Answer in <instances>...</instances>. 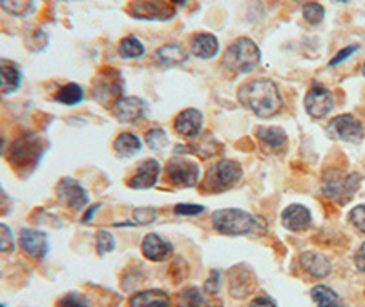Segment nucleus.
<instances>
[{"instance_id": "f257e3e1", "label": "nucleus", "mask_w": 365, "mask_h": 307, "mask_svg": "<svg viewBox=\"0 0 365 307\" xmlns=\"http://www.w3.org/2000/svg\"><path fill=\"white\" fill-rule=\"evenodd\" d=\"M237 101L241 106H245L254 116L263 117V119L274 117L283 106L278 86L269 79H256L241 84L237 90Z\"/></svg>"}, {"instance_id": "f03ea898", "label": "nucleus", "mask_w": 365, "mask_h": 307, "mask_svg": "<svg viewBox=\"0 0 365 307\" xmlns=\"http://www.w3.org/2000/svg\"><path fill=\"white\" fill-rule=\"evenodd\" d=\"M212 227L225 236H247L263 234L267 231L265 221L256 214L241 208H221L212 214Z\"/></svg>"}, {"instance_id": "7ed1b4c3", "label": "nucleus", "mask_w": 365, "mask_h": 307, "mask_svg": "<svg viewBox=\"0 0 365 307\" xmlns=\"http://www.w3.org/2000/svg\"><path fill=\"white\" fill-rule=\"evenodd\" d=\"M262 61V51L252 39L241 37L228 46L223 54V66L232 74H249Z\"/></svg>"}, {"instance_id": "20e7f679", "label": "nucleus", "mask_w": 365, "mask_h": 307, "mask_svg": "<svg viewBox=\"0 0 365 307\" xmlns=\"http://www.w3.org/2000/svg\"><path fill=\"white\" fill-rule=\"evenodd\" d=\"M243 176L240 163L232 161V159H221L220 163L212 166L207 172L205 178V191L208 192H221L227 188L234 187Z\"/></svg>"}, {"instance_id": "39448f33", "label": "nucleus", "mask_w": 365, "mask_h": 307, "mask_svg": "<svg viewBox=\"0 0 365 307\" xmlns=\"http://www.w3.org/2000/svg\"><path fill=\"white\" fill-rule=\"evenodd\" d=\"M168 181L179 188H188L197 185L201 176L200 165L188 158H174L165 168Z\"/></svg>"}, {"instance_id": "423d86ee", "label": "nucleus", "mask_w": 365, "mask_h": 307, "mask_svg": "<svg viewBox=\"0 0 365 307\" xmlns=\"http://www.w3.org/2000/svg\"><path fill=\"white\" fill-rule=\"evenodd\" d=\"M361 178L358 174H344V172H334L327 176L324 183V192L331 199H336L338 203L344 205L351 201L354 192L360 187Z\"/></svg>"}, {"instance_id": "0eeeda50", "label": "nucleus", "mask_w": 365, "mask_h": 307, "mask_svg": "<svg viewBox=\"0 0 365 307\" xmlns=\"http://www.w3.org/2000/svg\"><path fill=\"white\" fill-rule=\"evenodd\" d=\"M128 15L137 21H168L175 15V9L165 0H132Z\"/></svg>"}, {"instance_id": "6e6552de", "label": "nucleus", "mask_w": 365, "mask_h": 307, "mask_svg": "<svg viewBox=\"0 0 365 307\" xmlns=\"http://www.w3.org/2000/svg\"><path fill=\"white\" fill-rule=\"evenodd\" d=\"M19 247L31 260H44L48 256V251H50L48 234L35 227L21 228V233H19Z\"/></svg>"}, {"instance_id": "1a4fd4ad", "label": "nucleus", "mask_w": 365, "mask_h": 307, "mask_svg": "<svg viewBox=\"0 0 365 307\" xmlns=\"http://www.w3.org/2000/svg\"><path fill=\"white\" fill-rule=\"evenodd\" d=\"M327 132L332 139H340V141L358 143L364 137V125L358 121L353 114H341L336 116L327 125Z\"/></svg>"}, {"instance_id": "9d476101", "label": "nucleus", "mask_w": 365, "mask_h": 307, "mask_svg": "<svg viewBox=\"0 0 365 307\" xmlns=\"http://www.w3.org/2000/svg\"><path fill=\"white\" fill-rule=\"evenodd\" d=\"M55 192H57L58 201L64 205V207L71 208V211H81L88 205L90 198H88L86 188L81 185L79 181H75L71 178H63L57 183L55 187Z\"/></svg>"}, {"instance_id": "9b49d317", "label": "nucleus", "mask_w": 365, "mask_h": 307, "mask_svg": "<svg viewBox=\"0 0 365 307\" xmlns=\"http://www.w3.org/2000/svg\"><path fill=\"white\" fill-rule=\"evenodd\" d=\"M334 109V96L322 84H312L305 96V110L312 119H324Z\"/></svg>"}, {"instance_id": "f8f14e48", "label": "nucleus", "mask_w": 365, "mask_h": 307, "mask_svg": "<svg viewBox=\"0 0 365 307\" xmlns=\"http://www.w3.org/2000/svg\"><path fill=\"white\" fill-rule=\"evenodd\" d=\"M146 110H148V104L139 97H119L112 106L113 116L120 123H133L141 119Z\"/></svg>"}, {"instance_id": "ddd939ff", "label": "nucleus", "mask_w": 365, "mask_h": 307, "mask_svg": "<svg viewBox=\"0 0 365 307\" xmlns=\"http://www.w3.org/2000/svg\"><path fill=\"white\" fill-rule=\"evenodd\" d=\"M141 251H143V256L150 262H165L168 258L172 256L174 253V247L168 240H165L163 236L155 233H150L146 234L145 240L141 243Z\"/></svg>"}, {"instance_id": "4468645a", "label": "nucleus", "mask_w": 365, "mask_h": 307, "mask_svg": "<svg viewBox=\"0 0 365 307\" xmlns=\"http://www.w3.org/2000/svg\"><path fill=\"white\" fill-rule=\"evenodd\" d=\"M282 223L287 231L292 233H303L312 223L311 211L302 203H292L282 212Z\"/></svg>"}, {"instance_id": "2eb2a0df", "label": "nucleus", "mask_w": 365, "mask_h": 307, "mask_svg": "<svg viewBox=\"0 0 365 307\" xmlns=\"http://www.w3.org/2000/svg\"><path fill=\"white\" fill-rule=\"evenodd\" d=\"M203 129V114L195 109L182 110L174 121V130L185 139H194L201 134Z\"/></svg>"}, {"instance_id": "dca6fc26", "label": "nucleus", "mask_w": 365, "mask_h": 307, "mask_svg": "<svg viewBox=\"0 0 365 307\" xmlns=\"http://www.w3.org/2000/svg\"><path fill=\"white\" fill-rule=\"evenodd\" d=\"M159 174H161V165L155 159H145L135 171V174L128 179L130 188H152L158 183Z\"/></svg>"}, {"instance_id": "f3484780", "label": "nucleus", "mask_w": 365, "mask_h": 307, "mask_svg": "<svg viewBox=\"0 0 365 307\" xmlns=\"http://www.w3.org/2000/svg\"><path fill=\"white\" fill-rule=\"evenodd\" d=\"M42 156V150L37 149V141L35 139H19L13 145L9 159L13 165L17 166H35L37 159Z\"/></svg>"}, {"instance_id": "a211bd4d", "label": "nucleus", "mask_w": 365, "mask_h": 307, "mask_svg": "<svg viewBox=\"0 0 365 307\" xmlns=\"http://www.w3.org/2000/svg\"><path fill=\"white\" fill-rule=\"evenodd\" d=\"M299 266L307 274H311L312 278H325L331 274V260L325 254L314 253V251H305L299 256Z\"/></svg>"}, {"instance_id": "6ab92c4d", "label": "nucleus", "mask_w": 365, "mask_h": 307, "mask_svg": "<svg viewBox=\"0 0 365 307\" xmlns=\"http://www.w3.org/2000/svg\"><path fill=\"white\" fill-rule=\"evenodd\" d=\"M22 74L17 63L0 59V94L2 96H11L21 88Z\"/></svg>"}, {"instance_id": "aec40b11", "label": "nucleus", "mask_w": 365, "mask_h": 307, "mask_svg": "<svg viewBox=\"0 0 365 307\" xmlns=\"http://www.w3.org/2000/svg\"><path fill=\"white\" fill-rule=\"evenodd\" d=\"M254 283H256V280H254L252 271L243 266L236 267L230 273V295L234 298H245V296H249L252 293L254 287H256Z\"/></svg>"}, {"instance_id": "412c9836", "label": "nucleus", "mask_w": 365, "mask_h": 307, "mask_svg": "<svg viewBox=\"0 0 365 307\" xmlns=\"http://www.w3.org/2000/svg\"><path fill=\"white\" fill-rule=\"evenodd\" d=\"M187 59L188 54L185 51V48H182L181 44H175V42L161 46V48L155 51V63L166 68L181 66V64L187 63Z\"/></svg>"}, {"instance_id": "4be33fe9", "label": "nucleus", "mask_w": 365, "mask_h": 307, "mask_svg": "<svg viewBox=\"0 0 365 307\" xmlns=\"http://www.w3.org/2000/svg\"><path fill=\"white\" fill-rule=\"evenodd\" d=\"M172 300L168 293L161 289H146L135 293L130 300L128 307H170Z\"/></svg>"}, {"instance_id": "5701e85b", "label": "nucleus", "mask_w": 365, "mask_h": 307, "mask_svg": "<svg viewBox=\"0 0 365 307\" xmlns=\"http://www.w3.org/2000/svg\"><path fill=\"white\" fill-rule=\"evenodd\" d=\"M104 75H106V79H101L99 77V79L96 81V90H93V94H96L97 101L106 104L110 99H113V97H119L120 90H123V79H120L119 74H115V77L110 79V70L104 71Z\"/></svg>"}, {"instance_id": "b1692460", "label": "nucleus", "mask_w": 365, "mask_h": 307, "mask_svg": "<svg viewBox=\"0 0 365 307\" xmlns=\"http://www.w3.org/2000/svg\"><path fill=\"white\" fill-rule=\"evenodd\" d=\"M190 50L195 57L212 59L220 51V42L212 34H197L192 37Z\"/></svg>"}, {"instance_id": "393cba45", "label": "nucleus", "mask_w": 365, "mask_h": 307, "mask_svg": "<svg viewBox=\"0 0 365 307\" xmlns=\"http://www.w3.org/2000/svg\"><path fill=\"white\" fill-rule=\"evenodd\" d=\"M256 137L259 139L263 149L272 150V152H278V150H282L287 145V134L282 129H278V126H263V129H257Z\"/></svg>"}, {"instance_id": "a878e982", "label": "nucleus", "mask_w": 365, "mask_h": 307, "mask_svg": "<svg viewBox=\"0 0 365 307\" xmlns=\"http://www.w3.org/2000/svg\"><path fill=\"white\" fill-rule=\"evenodd\" d=\"M113 150L119 154L120 158H130V156L141 150V139L132 132H123L113 141Z\"/></svg>"}, {"instance_id": "bb28decb", "label": "nucleus", "mask_w": 365, "mask_h": 307, "mask_svg": "<svg viewBox=\"0 0 365 307\" xmlns=\"http://www.w3.org/2000/svg\"><path fill=\"white\" fill-rule=\"evenodd\" d=\"M311 296L316 307H345L340 296L336 295V291H332L327 286H314L311 289Z\"/></svg>"}, {"instance_id": "cd10ccee", "label": "nucleus", "mask_w": 365, "mask_h": 307, "mask_svg": "<svg viewBox=\"0 0 365 307\" xmlns=\"http://www.w3.org/2000/svg\"><path fill=\"white\" fill-rule=\"evenodd\" d=\"M0 8L11 17L24 19L35 11V0H0Z\"/></svg>"}, {"instance_id": "c85d7f7f", "label": "nucleus", "mask_w": 365, "mask_h": 307, "mask_svg": "<svg viewBox=\"0 0 365 307\" xmlns=\"http://www.w3.org/2000/svg\"><path fill=\"white\" fill-rule=\"evenodd\" d=\"M83 99H84V90L79 86V84H75V83L64 84V86L55 94V101L61 104H66V106H75V104H79Z\"/></svg>"}, {"instance_id": "c756f323", "label": "nucleus", "mask_w": 365, "mask_h": 307, "mask_svg": "<svg viewBox=\"0 0 365 307\" xmlns=\"http://www.w3.org/2000/svg\"><path fill=\"white\" fill-rule=\"evenodd\" d=\"M178 307H208V302L205 300V296L201 295V291L197 289V287L192 286L181 291Z\"/></svg>"}, {"instance_id": "7c9ffc66", "label": "nucleus", "mask_w": 365, "mask_h": 307, "mask_svg": "<svg viewBox=\"0 0 365 307\" xmlns=\"http://www.w3.org/2000/svg\"><path fill=\"white\" fill-rule=\"evenodd\" d=\"M119 55L123 59H139L145 55V46L137 37H125L119 44Z\"/></svg>"}, {"instance_id": "2f4dec72", "label": "nucleus", "mask_w": 365, "mask_h": 307, "mask_svg": "<svg viewBox=\"0 0 365 307\" xmlns=\"http://www.w3.org/2000/svg\"><path fill=\"white\" fill-rule=\"evenodd\" d=\"M17 247V240L11 227L0 221V254H11Z\"/></svg>"}, {"instance_id": "473e14b6", "label": "nucleus", "mask_w": 365, "mask_h": 307, "mask_svg": "<svg viewBox=\"0 0 365 307\" xmlns=\"http://www.w3.org/2000/svg\"><path fill=\"white\" fill-rule=\"evenodd\" d=\"M96 245H97V253L103 256V254L112 253V251L115 249V238H113V234L110 233V231L101 228L96 236Z\"/></svg>"}, {"instance_id": "72a5a7b5", "label": "nucleus", "mask_w": 365, "mask_h": 307, "mask_svg": "<svg viewBox=\"0 0 365 307\" xmlns=\"http://www.w3.org/2000/svg\"><path fill=\"white\" fill-rule=\"evenodd\" d=\"M325 17V9L324 6L316 4V2H309V4L303 6V19L309 22V24L316 26L324 21Z\"/></svg>"}, {"instance_id": "f704fd0d", "label": "nucleus", "mask_w": 365, "mask_h": 307, "mask_svg": "<svg viewBox=\"0 0 365 307\" xmlns=\"http://www.w3.org/2000/svg\"><path fill=\"white\" fill-rule=\"evenodd\" d=\"M57 307H91V303L83 293H68L58 300Z\"/></svg>"}, {"instance_id": "c9c22d12", "label": "nucleus", "mask_w": 365, "mask_h": 307, "mask_svg": "<svg viewBox=\"0 0 365 307\" xmlns=\"http://www.w3.org/2000/svg\"><path fill=\"white\" fill-rule=\"evenodd\" d=\"M146 145L152 150H163L166 145H168V137H166L165 130L154 129L146 132Z\"/></svg>"}, {"instance_id": "e433bc0d", "label": "nucleus", "mask_w": 365, "mask_h": 307, "mask_svg": "<svg viewBox=\"0 0 365 307\" xmlns=\"http://www.w3.org/2000/svg\"><path fill=\"white\" fill-rule=\"evenodd\" d=\"M133 220L135 225H150L158 220V208L154 207H139L133 211Z\"/></svg>"}, {"instance_id": "4c0bfd02", "label": "nucleus", "mask_w": 365, "mask_h": 307, "mask_svg": "<svg viewBox=\"0 0 365 307\" xmlns=\"http://www.w3.org/2000/svg\"><path fill=\"white\" fill-rule=\"evenodd\" d=\"M349 220H351V223H353L360 233L365 234V205L354 207L353 211H351V214H349Z\"/></svg>"}, {"instance_id": "58836bf2", "label": "nucleus", "mask_w": 365, "mask_h": 307, "mask_svg": "<svg viewBox=\"0 0 365 307\" xmlns=\"http://www.w3.org/2000/svg\"><path fill=\"white\" fill-rule=\"evenodd\" d=\"M174 211L178 216H200L201 212H205V207L203 205L181 203V205H175Z\"/></svg>"}, {"instance_id": "ea45409f", "label": "nucleus", "mask_w": 365, "mask_h": 307, "mask_svg": "<svg viewBox=\"0 0 365 307\" xmlns=\"http://www.w3.org/2000/svg\"><path fill=\"white\" fill-rule=\"evenodd\" d=\"M221 289V273L217 269H214L210 273V276L205 282V291H207L208 295H217Z\"/></svg>"}, {"instance_id": "a19ab883", "label": "nucleus", "mask_w": 365, "mask_h": 307, "mask_svg": "<svg viewBox=\"0 0 365 307\" xmlns=\"http://www.w3.org/2000/svg\"><path fill=\"white\" fill-rule=\"evenodd\" d=\"M358 48H360V46H358V44H354V46H347V48H344V50H341L340 54H336V57L332 59L331 63H329V66H336V64L344 63L345 59L351 57V55H353L354 51L358 50Z\"/></svg>"}, {"instance_id": "79ce46f5", "label": "nucleus", "mask_w": 365, "mask_h": 307, "mask_svg": "<svg viewBox=\"0 0 365 307\" xmlns=\"http://www.w3.org/2000/svg\"><path fill=\"white\" fill-rule=\"evenodd\" d=\"M354 266H356L358 271L365 273V241L360 245V249L354 254Z\"/></svg>"}, {"instance_id": "37998d69", "label": "nucleus", "mask_w": 365, "mask_h": 307, "mask_svg": "<svg viewBox=\"0 0 365 307\" xmlns=\"http://www.w3.org/2000/svg\"><path fill=\"white\" fill-rule=\"evenodd\" d=\"M249 307H278V306H276V302H274L272 298H269V296H257V298H254L252 302L249 303Z\"/></svg>"}, {"instance_id": "c03bdc74", "label": "nucleus", "mask_w": 365, "mask_h": 307, "mask_svg": "<svg viewBox=\"0 0 365 307\" xmlns=\"http://www.w3.org/2000/svg\"><path fill=\"white\" fill-rule=\"evenodd\" d=\"M97 208H101V203H96V205H93V207L90 208V211H88V214H86V216L83 218V221H84V223H88V221H90L91 218L96 216V211H97Z\"/></svg>"}, {"instance_id": "a18cd8bd", "label": "nucleus", "mask_w": 365, "mask_h": 307, "mask_svg": "<svg viewBox=\"0 0 365 307\" xmlns=\"http://www.w3.org/2000/svg\"><path fill=\"white\" fill-rule=\"evenodd\" d=\"M4 149H6V139L2 136H0V156L4 154Z\"/></svg>"}, {"instance_id": "49530a36", "label": "nucleus", "mask_w": 365, "mask_h": 307, "mask_svg": "<svg viewBox=\"0 0 365 307\" xmlns=\"http://www.w3.org/2000/svg\"><path fill=\"white\" fill-rule=\"evenodd\" d=\"M6 199H8V198H6V196L2 194V192H0V208L4 207V201H6Z\"/></svg>"}, {"instance_id": "de8ad7c7", "label": "nucleus", "mask_w": 365, "mask_h": 307, "mask_svg": "<svg viewBox=\"0 0 365 307\" xmlns=\"http://www.w3.org/2000/svg\"><path fill=\"white\" fill-rule=\"evenodd\" d=\"M175 6H182V4H187V0H172Z\"/></svg>"}, {"instance_id": "09e8293b", "label": "nucleus", "mask_w": 365, "mask_h": 307, "mask_svg": "<svg viewBox=\"0 0 365 307\" xmlns=\"http://www.w3.org/2000/svg\"><path fill=\"white\" fill-rule=\"evenodd\" d=\"M361 74H364V77H365V63H364V66H361Z\"/></svg>"}, {"instance_id": "8fccbe9b", "label": "nucleus", "mask_w": 365, "mask_h": 307, "mask_svg": "<svg viewBox=\"0 0 365 307\" xmlns=\"http://www.w3.org/2000/svg\"><path fill=\"white\" fill-rule=\"evenodd\" d=\"M336 2H349V0H336Z\"/></svg>"}, {"instance_id": "3c124183", "label": "nucleus", "mask_w": 365, "mask_h": 307, "mask_svg": "<svg viewBox=\"0 0 365 307\" xmlns=\"http://www.w3.org/2000/svg\"><path fill=\"white\" fill-rule=\"evenodd\" d=\"M0 307H6V303H2V302H0Z\"/></svg>"}]
</instances>
